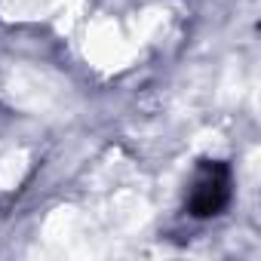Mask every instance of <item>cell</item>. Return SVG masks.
I'll list each match as a JSON object with an SVG mask.
<instances>
[{
	"label": "cell",
	"mask_w": 261,
	"mask_h": 261,
	"mask_svg": "<svg viewBox=\"0 0 261 261\" xmlns=\"http://www.w3.org/2000/svg\"><path fill=\"white\" fill-rule=\"evenodd\" d=\"M233 197V169L224 160H203L188 188L185 209L191 218H215Z\"/></svg>",
	"instance_id": "1"
}]
</instances>
